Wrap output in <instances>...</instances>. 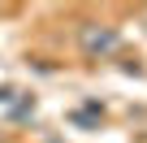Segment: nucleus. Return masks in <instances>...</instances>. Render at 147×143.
Returning <instances> with one entry per match:
<instances>
[{"label": "nucleus", "instance_id": "nucleus-1", "mask_svg": "<svg viewBox=\"0 0 147 143\" xmlns=\"http://www.w3.org/2000/svg\"><path fill=\"white\" fill-rule=\"evenodd\" d=\"M78 48H82L87 61H108V56H117L121 35H117V26H108V22H82V26H78Z\"/></svg>", "mask_w": 147, "mask_h": 143}]
</instances>
